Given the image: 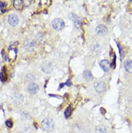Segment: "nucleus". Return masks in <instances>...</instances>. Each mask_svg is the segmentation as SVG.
Listing matches in <instances>:
<instances>
[{
	"label": "nucleus",
	"instance_id": "f257e3e1",
	"mask_svg": "<svg viewBox=\"0 0 132 133\" xmlns=\"http://www.w3.org/2000/svg\"><path fill=\"white\" fill-rule=\"evenodd\" d=\"M41 127L45 131H52L54 128V122L51 119H46L42 122Z\"/></svg>",
	"mask_w": 132,
	"mask_h": 133
},
{
	"label": "nucleus",
	"instance_id": "f03ea898",
	"mask_svg": "<svg viewBox=\"0 0 132 133\" xmlns=\"http://www.w3.org/2000/svg\"><path fill=\"white\" fill-rule=\"evenodd\" d=\"M53 27L57 30H60L64 27V23L62 19L56 18L52 21Z\"/></svg>",
	"mask_w": 132,
	"mask_h": 133
},
{
	"label": "nucleus",
	"instance_id": "7ed1b4c3",
	"mask_svg": "<svg viewBox=\"0 0 132 133\" xmlns=\"http://www.w3.org/2000/svg\"><path fill=\"white\" fill-rule=\"evenodd\" d=\"M41 67L43 72H44L46 73H51L53 69L52 64L51 62L48 61L43 62L42 64Z\"/></svg>",
	"mask_w": 132,
	"mask_h": 133
},
{
	"label": "nucleus",
	"instance_id": "20e7f679",
	"mask_svg": "<svg viewBox=\"0 0 132 133\" xmlns=\"http://www.w3.org/2000/svg\"><path fill=\"white\" fill-rule=\"evenodd\" d=\"M94 87L97 93H101L105 91L106 89V85L103 81H98L95 83Z\"/></svg>",
	"mask_w": 132,
	"mask_h": 133
},
{
	"label": "nucleus",
	"instance_id": "39448f33",
	"mask_svg": "<svg viewBox=\"0 0 132 133\" xmlns=\"http://www.w3.org/2000/svg\"><path fill=\"white\" fill-rule=\"evenodd\" d=\"M8 21L11 26L15 27L17 26L19 23L18 17L15 14H11L8 17Z\"/></svg>",
	"mask_w": 132,
	"mask_h": 133
},
{
	"label": "nucleus",
	"instance_id": "423d86ee",
	"mask_svg": "<svg viewBox=\"0 0 132 133\" xmlns=\"http://www.w3.org/2000/svg\"><path fill=\"white\" fill-rule=\"evenodd\" d=\"M39 90V85L35 83H31L28 87V91L31 94H36Z\"/></svg>",
	"mask_w": 132,
	"mask_h": 133
},
{
	"label": "nucleus",
	"instance_id": "0eeeda50",
	"mask_svg": "<svg viewBox=\"0 0 132 133\" xmlns=\"http://www.w3.org/2000/svg\"><path fill=\"white\" fill-rule=\"evenodd\" d=\"M96 32L98 35L100 36H104L106 35L108 32V29L107 27L103 25H98L96 29Z\"/></svg>",
	"mask_w": 132,
	"mask_h": 133
},
{
	"label": "nucleus",
	"instance_id": "6e6552de",
	"mask_svg": "<svg viewBox=\"0 0 132 133\" xmlns=\"http://www.w3.org/2000/svg\"><path fill=\"white\" fill-rule=\"evenodd\" d=\"M99 65L101 69L105 72H108L110 69V64L108 60H103L100 61Z\"/></svg>",
	"mask_w": 132,
	"mask_h": 133
},
{
	"label": "nucleus",
	"instance_id": "1a4fd4ad",
	"mask_svg": "<svg viewBox=\"0 0 132 133\" xmlns=\"http://www.w3.org/2000/svg\"><path fill=\"white\" fill-rule=\"evenodd\" d=\"M124 68L125 70L129 73H132V61L127 60L124 62Z\"/></svg>",
	"mask_w": 132,
	"mask_h": 133
},
{
	"label": "nucleus",
	"instance_id": "9d476101",
	"mask_svg": "<svg viewBox=\"0 0 132 133\" xmlns=\"http://www.w3.org/2000/svg\"><path fill=\"white\" fill-rule=\"evenodd\" d=\"M14 6L17 10H21L24 7V1L21 0H15L14 1Z\"/></svg>",
	"mask_w": 132,
	"mask_h": 133
},
{
	"label": "nucleus",
	"instance_id": "9b49d317",
	"mask_svg": "<svg viewBox=\"0 0 132 133\" xmlns=\"http://www.w3.org/2000/svg\"><path fill=\"white\" fill-rule=\"evenodd\" d=\"M83 76L87 81H92L93 80V76L90 71H85L83 73Z\"/></svg>",
	"mask_w": 132,
	"mask_h": 133
},
{
	"label": "nucleus",
	"instance_id": "f8f14e48",
	"mask_svg": "<svg viewBox=\"0 0 132 133\" xmlns=\"http://www.w3.org/2000/svg\"><path fill=\"white\" fill-rule=\"evenodd\" d=\"M96 133H107V130L105 126L102 125L97 126L95 128Z\"/></svg>",
	"mask_w": 132,
	"mask_h": 133
},
{
	"label": "nucleus",
	"instance_id": "ddd939ff",
	"mask_svg": "<svg viewBox=\"0 0 132 133\" xmlns=\"http://www.w3.org/2000/svg\"><path fill=\"white\" fill-rule=\"evenodd\" d=\"M73 16H71V19H72V20H73L74 21V23H75V26L76 27H77V26L78 27H79V26L80 25V20L78 19V17L76 16V15L73 14Z\"/></svg>",
	"mask_w": 132,
	"mask_h": 133
},
{
	"label": "nucleus",
	"instance_id": "4468645a",
	"mask_svg": "<svg viewBox=\"0 0 132 133\" xmlns=\"http://www.w3.org/2000/svg\"><path fill=\"white\" fill-rule=\"evenodd\" d=\"M72 112V110L70 106L68 107L67 109H65V112H64V115L66 118H68L69 117H70Z\"/></svg>",
	"mask_w": 132,
	"mask_h": 133
},
{
	"label": "nucleus",
	"instance_id": "2eb2a0df",
	"mask_svg": "<svg viewBox=\"0 0 132 133\" xmlns=\"http://www.w3.org/2000/svg\"><path fill=\"white\" fill-rule=\"evenodd\" d=\"M0 80H1L2 81H5L6 80V78H5L4 74L3 73H0Z\"/></svg>",
	"mask_w": 132,
	"mask_h": 133
},
{
	"label": "nucleus",
	"instance_id": "dca6fc26",
	"mask_svg": "<svg viewBox=\"0 0 132 133\" xmlns=\"http://www.w3.org/2000/svg\"><path fill=\"white\" fill-rule=\"evenodd\" d=\"M6 124L7 126L9 128H12L13 127V122L10 120L7 121L6 122Z\"/></svg>",
	"mask_w": 132,
	"mask_h": 133
},
{
	"label": "nucleus",
	"instance_id": "f3484780",
	"mask_svg": "<svg viewBox=\"0 0 132 133\" xmlns=\"http://www.w3.org/2000/svg\"><path fill=\"white\" fill-rule=\"evenodd\" d=\"M6 5V3H4V2H2L1 1H0V7L3 9V8H4Z\"/></svg>",
	"mask_w": 132,
	"mask_h": 133
},
{
	"label": "nucleus",
	"instance_id": "a211bd4d",
	"mask_svg": "<svg viewBox=\"0 0 132 133\" xmlns=\"http://www.w3.org/2000/svg\"><path fill=\"white\" fill-rule=\"evenodd\" d=\"M65 84H66V85H67L68 86H70V85H71L70 80H67V82H66Z\"/></svg>",
	"mask_w": 132,
	"mask_h": 133
}]
</instances>
